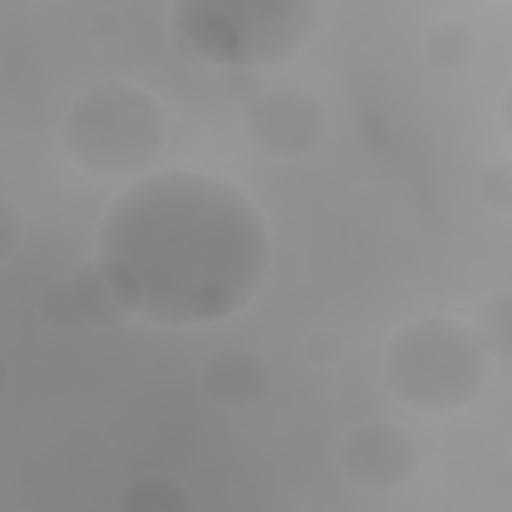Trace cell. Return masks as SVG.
Returning a JSON list of instances; mask_svg holds the SVG:
<instances>
[{
    "label": "cell",
    "instance_id": "cell-16",
    "mask_svg": "<svg viewBox=\"0 0 512 512\" xmlns=\"http://www.w3.org/2000/svg\"><path fill=\"white\" fill-rule=\"evenodd\" d=\"M120 32V16L112 12V8H100L92 20H88V36L92 40H112Z\"/></svg>",
    "mask_w": 512,
    "mask_h": 512
},
{
    "label": "cell",
    "instance_id": "cell-10",
    "mask_svg": "<svg viewBox=\"0 0 512 512\" xmlns=\"http://www.w3.org/2000/svg\"><path fill=\"white\" fill-rule=\"evenodd\" d=\"M424 48L436 68H464L476 56V32L464 20H440L428 28Z\"/></svg>",
    "mask_w": 512,
    "mask_h": 512
},
{
    "label": "cell",
    "instance_id": "cell-17",
    "mask_svg": "<svg viewBox=\"0 0 512 512\" xmlns=\"http://www.w3.org/2000/svg\"><path fill=\"white\" fill-rule=\"evenodd\" d=\"M8 380H12V372H8V364H4V360H0V396H4V392H8Z\"/></svg>",
    "mask_w": 512,
    "mask_h": 512
},
{
    "label": "cell",
    "instance_id": "cell-8",
    "mask_svg": "<svg viewBox=\"0 0 512 512\" xmlns=\"http://www.w3.org/2000/svg\"><path fill=\"white\" fill-rule=\"evenodd\" d=\"M72 292H76V304H80V316L84 324H96V328H116L128 320V308L120 304V296L112 292V284L104 280V272L96 264H80L72 276H68Z\"/></svg>",
    "mask_w": 512,
    "mask_h": 512
},
{
    "label": "cell",
    "instance_id": "cell-15",
    "mask_svg": "<svg viewBox=\"0 0 512 512\" xmlns=\"http://www.w3.org/2000/svg\"><path fill=\"white\" fill-rule=\"evenodd\" d=\"M304 348H308V360H312V364H336V360L344 356V340H340L336 332H328V328L312 332Z\"/></svg>",
    "mask_w": 512,
    "mask_h": 512
},
{
    "label": "cell",
    "instance_id": "cell-14",
    "mask_svg": "<svg viewBox=\"0 0 512 512\" xmlns=\"http://www.w3.org/2000/svg\"><path fill=\"white\" fill-rule=\"evenodd\" d=\"M20 240H24V224H20V212H16V208H12V204L0 196V264L16 256Z\"/></svg>",
    "mask_w": 512,
    "mask_h": 512
},
{
    "label": "cell",
    "instance_id": "cell-11",
    "mask_svg": "<svg viewBox=\"0 0 512 512\" xmlns=\"http://www.w3.org/2000/svg\"><path fill=\"white\" fill-rule=\"evenodd\" d=\"M512 300H508V292H496V296H488L484 304H480V312H476V340L484 344V352H492V356H508V348H512Z\"/></svg>",
    "mask_w": 512,
    "mask_h": 512
},
{
    "label": "cell",
    "instance_id": "cell-7",
    "mask_svg": "<svg viewBox=\"0 0 512 512\" xmlns=\"http://www.w3.org/2000/svg\"><path fill=\"white\" fill-rule=\"evenodd\" d=\"M200 392L216 408H252L272 392V368L248 348H228L204 360Z\"/></svg>",
    "mask_w": 512,
    "mask_h": 512
},
{
    "label": "cell",
    "instance_id": "cell-2",
    "mask_svg": "<svg viewBox=\"0 0 512 512\" xmlns=\"http://www.w3.org/2000/svg\"><path fill=\"white\" fill-rule=\"evenodd\" d=\"M384 380L416 412L444 416L464 408L484 388L488 352L472 328L424 316L392 332L384 348Z\"/></svg>",
    "mask_w": 512,
    "mask_h": 512
},
{
    "label": "cell",
    "instance_id": "cell-13",
    "mask_svg": "<svg viewBox=\"0 0 512 512\" xmlns=\"http://www.w3.org/2000/svg\"><path fill=\"white\" fill-rule=\"evenodd\" d=\"M480 200L496 212H512V164L492 160L480 168Z\"/></svg>",
    "mask_w": 512,
    "mask_h": 512
},
{
    "label": "cell",
    "instance_id": "cell-6",
    "mask_svg": "<svg viewBox=\"0 0 512 512\" xmlns=\"http://www.w3.org/2000/svg\"><path fill=\"white\" fill-rule=\"evenodd\" d=\"M252 140L276 160L308 156L324 136V108L304 88H276L264 92L248 112Z\"/></svg>",
    "mask_w": 512,
    "mask_h": 512
},
{
    "label": "cell",
    "instance_id": "cell-5",
    "mask_svg": "<svg viewBox=\"0 0 512 512\" xmlns=\"http://www.w3.org/2000/svg\"><path fill=\"white\" fill-rule=\"evenodd\" d=\"M340 468L356 488L392 492L416 472V444L388 420H364L340 440Z\"/></svg>",
    "mask_w": 512,
    "mask_h": 512
},
{
    "label": "cell",
    "instance_id": "cell-12",
    "mask_svg": "<svg viewBox=\"0 0 512 512\" xmlns=\"http://www.w3.org/2000/svg\"><path fill=\"white\" fill-rule=\"evenodd\" d=\"M36 308H40L44 324H48V328H56V332L84 328V316H80V304H76V292H72V284H68V280H52V284H44V292H40Z\"/></svg>",
    "mask_w": 512,
    "mask_h": 512
},
{
    "label": "cell",
    "instance_id": "cell-1",
    "mask_svg": "<svg viewBox=\"0 0 512 512\" xmlns=\"http://www.w3.org/2000/svg\"><path fill=\"white\" fill-rule=\"evenodd\" d=\"M92 264L128 316L172 328L212 324L260 292L268 228L236 184L204 172H160L108 208Z\"/></svg>",
    "mask_w": 512,
    "mask_h": 512
},
{
    "label": "cell",
    "instance_id": "cell-9",
    "mask_svg": "<svg viewBox=\"0 0 512 512\" xmlns=\"http://www.w3.org/2000/svg\"><path fill=\"white\" fill-rule=\"evenodd\" d=\"M116 512H192V496L172 476H140L120 492Z\"/></svg>",
    "mask_w": 512,
    "mask_h": 512
},
{
    "label": "cell",
    "instance_id": "cell-4",
    "mask_svg": "<svg viewBox=\"0 0 512 512\" xmlns=\"http://www.w3.org/2000/svg\"><path fill=\"white\" fill-rule=\"evenodd\" d=\"M224 12V60L244 68H276L316 28L320 8L308 0H256L220 4Z\"/></svg>",
    "mask_w": 512,
    "mask_h": 512
},
{
    "label": "cell",
    "instance_id": "cell-3",
    "mask_svg": "<svg viewBox=\"0 0 512 512\" xmlns=\"http://www.w3.org/2000/svg\"><path fill=\"white\" fill-rule=\"evenodd\" d=\"M64 148L80 172L124 180L144 172L164 148L160 104L132 84L100 80L64 116Z\"/></svg>",
    "mask_w": 512,
    "mask_h": 512
}]
</instances>
